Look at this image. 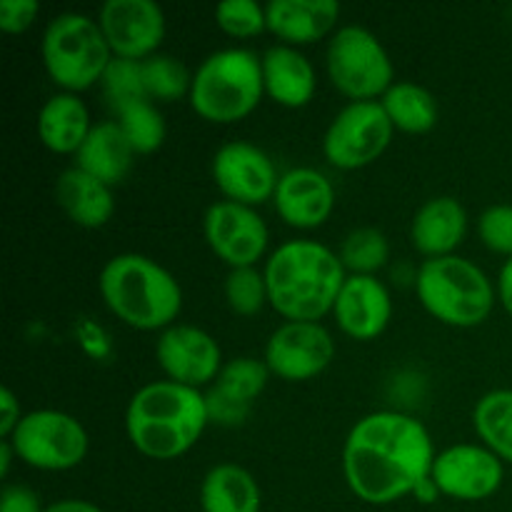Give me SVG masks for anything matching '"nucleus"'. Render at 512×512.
Segmentation results:
<instances>
[{"mask_svg":"<svg viewBox=\"0 0 512 512\" xmlns=\"http://www.w3.org/2000/svg\"><path fill=\"white\" fill-rule=\"evenodd\" d=\"M118 125L135 153H153L165 140V120L150 100H138L118 110Z\"/></svg>","mask_w":512,"mask_h":512,"instance_id":"nucleus-29","label":"nucleus"},{"mask_svg":"<svg viewBox=\"0 0 512 512\" xmlns=\"http://www.w3.org/2000/svg\"><path fill=\"white\" fill-rule=\"evenodd\" d=\"M498 290H500V303H503V308L512 315V258L505 260L503 270H500Z\"/></svg>","mask_w":512,"mask_h":512,"instance_id":"nucleus-39","label":"nucleus"},{"mask_svg":"<svg viewBox=\"0 0 512 512\" xmlns=\"http://www.w3.org/2000/svg\"><path fill=\"white\" fill-rule=\"evenodd\" d=\"M90 128L88 108L75 93L53 95L38 113L40 140L55 153H78Z\"/></svg>","mask_w":512,"mask_h":512,"instance_id":"nucleus-25","label":"nucleus"},{"mask_svg":"<svg viewBox=\"0 0 512 512\" xmlns=\"http://www.w3.org/2000/svg\"><path fill=\"white\" fill-rule=\"evenodd\" d=\"M105 305L138 330L170 328L183 305L178 280L153 258L140 253L115 255L100 270Z\"/></svg>","mask_w":512,"mask_h":512,"instance_id":"nucleus-4","label":"nucleus"},{"mask_svg":"<svg viewBox=\"0 0 512 512\" xmlns=\"http://www.w3.org/2000/svg\"><path fill=\"white\" fill-rule=\"evenodd\" d=\"M225 298L238 315L260 313L268 300V283L265 275L255 265L250 268H233L225 278Z\"/></svg>","mask_w":512,"mask_h":512,"instance_id":"nucleus-33","label":"nucleus"},{"mask_svg":"<svg viewBox=\"0 0 512 512\" xmlns=\"http://www.w3.org/2000/svg\"><path fill=\"white\" fill-rule=\"evenodd\" d=\"M55 198L60 208L83 228H100L113 218L115 200L110 185L93 178L80 168H70L60 173L55 183Z\"/></svg>","mask_w":512,"mask_h":512,"instance_id":"nucleus-24","label":"nucleus"},{"mask_svg":"<svg viewBox=\"0 0 512 512\" xmlns=\"http://www.w3.org/2000/svg\"><path fill=\"white\" fill-rule=\"evenodd\" d=\"M143 78L150 100H178L180 95L190 93V85H193V75L188 73V68L178 58L163 53L143 60Z\"/></svg>","mask_w":512,"mask_h":512,"instance_id":"nucleus-31","label":"nucleus"},{"mask_svg":"<svg viewBox=\"0 0 512 512\" xmlns=\"http://www.w3.org/2000/svg\"><path fill=\"white\" fill-rule=\"evenodd\" d=\"M20 420H23V415H20L18 398L10 388H3L0 390V435H3V440H8L15 433Z\"/></svg>","mask_w":512,"mask_h":512,"instance_id":"nucleus-38","label":"nucleus"},{"mask_svg":"<svg viewBox=\"0 0 512 512\" xmlns=\"http://www.w3.org/2000/svg\"><path fill=\"white\" fill-rule=\"evenodd\" d=\"M133 155V145L125 138L118 120H108L90 128L88 138L75 153V168L103 180L105 185H115L128 175Z\"/></svg>","mask_w":512,"mask_h":512,"instance_id":"nucleus-21","label":"nucleus"},{"mask_svg":"<svg viewBox=\"0 0 512 512\" xmlns=\"http://www.w3.org/2000/svg\"><path fill=\"white\" fill-rule=\"evenodd\" d=\"M268 300L288 320L318 323L335 308L345 280L338 253L318 240H288L265 263Z\"/></svg>","mask_w":512,"mask_h":512,"instance_id":"nucleus-2","label":"nucleus"},{"mask_svg":"<svg viewBox=\"0 0 512 512\" xmlns=\"http://www.w3.org/2000/svg\"><path fill=\"white\" fill-rule=\"evenodd\" d=\"M265 90L288 108H300L315 93V70L300 50L273 45L263 53Z\"/></svg>","mask_w":512,"mask_h":512,"instance_id":"nucleus-23","label":"nucleus"},{"mask_svg":"<svg viewBox=\"0 0 512 512\" xmlns=\"http://www.w3.org/2000/svg\"><path fill=\"white\" fill-rule=\"evenodd\" d=\"M0 512H45L35 490L25 485H5L0 495Z\"/></svg>","mask_w":512,"mask_h":512,"instance_id":"nucleus-37","label":"nucleus"},{"mask_svg":"<svg viewBox=\"0 0 512 512\" xmlns=\"http://www.w3.org/2000/svg\"><path fill=\"white\" fill-rule=\"evenodd\" d=\"M503 460L485 445H453L435 455L430 480L455 500H485L503 485Z\"/></svg>","mask_w":512,"mask_h":512,"instance_id":"nucleus-13","label":"nucleus"},{"mask_svg":"<svg viewBox=\"0 0 512 512\" xmlns=\"http://www.w3.org/2000/svg\"><path fill=\"white\" fill-rule=\"evenodd\" d=\"M38 13V0H0V28L5 33H20L33 25Z\"/></svg>","mask_w":512,"mask_h":512,"instance_id":"nucleus-36","label":"nucleus"},{"mask_svg":"<svg viewBox=\"0 0 512 512\" xmlns=\"http://www.w3.org/2000/svg\"><path fill=\"white\" fill-rule=\"evenodd\" d=\"M473 425L485 448L505 463H512V390L485 393L473 410Z\"/></svg>","mask_w":512,"mask_h":512,"instance_id":"nucleus-28","label":"nucleus"},{"mask_svg":"<svg viewBox=\"0 0 512 512\" xmlns=\"http://www.w3.org/2000/svg\"><path fill=\"white\" fill-rule=\"evenodd\" d=\"M480 240L495 253L512 258V205H490L478 220Z\"/></svg>","mask_w":512,"mask_h":512,"instance_id":"nucleus-35","label":"nucleus"},{"mask_svg":"<svg viewBox=\"0 0 512 512\" xmlns=\"http://www.w3.org/2000/svg\"><path fill=\"white\" fill-rule=\"evenodd\" d=\"M8 440L15 455L38 470H70L83 463L88 453V433L80 420L60 410L23 415Z\"/></svg>","mask_w":512,"mask_h":512,"instance_id":"nucleus-9","label":"nucleus"},{"mask_svg":"<svg viewBox=\"0 0 512 512\" xmlns=\"http://www.w3.org/2000/svg\"><path fill=\"white\" fill-rule=\"evenodd\" d=\"M155 358L173 383L200 388L218 378L220 345L205 330L195 325H170L155 343Z\"/></svg>","mask_w":512,"mask_h":512,"instance_id":"nucleus-16","label":"nucleus"},{"mask_svg":"<svg viewBox=\"0 0 512 512\" xmlns=\"http://www.w3.org/2000/svg\"><path fill=\"white\" fill-rule=\"evenodd\" d=\"M275 210L293 228H318L335 205L330 180L315 168H293L280 175L275 188Z\"/></svg>","mask_w":512,"mask_h":512,"instance_id":"nucleus-19","label":"nucleus"},{"mask_svg":"<svg viewBox=\"0 0 512 512\" xmlns=\"http://www.w3.org/2000/svg\"><path fill=\"white\" fill-rule=\"evenodd\" d=\"M465 230H468V213L460 200L438 195L425 200L418 208L410 225V238L415 248L428 258H443L453 255V250L463 243Z\"/></svg>","mask_w":512,"mask_h":512,"instance_id":"nucleus-20","label":"nucleus"},{"mask_svg":"<svg viewBox=\"0 0 512 512\" xmlns=\"http://www.w3.org/2000/svg\"><path fill=\"white\" fill-rule=\"evenodd\" d=\"M393 120L380 100H353L345 105L325 130V158L335 168L355 170L373 163L393 138Z\"/></svg>","mask_w":512,"mask_h":512,"instance_id":"nucleus-10","label":"nucleus"},{"mask_svg":"<svg viewBox=\"0 0 512 512\" xmlns=\"http://www.w3.org/2000/svg\"><path fill=\"white\" fill-rule=\"evenodd\" d=\"M208 423L205 395L173 380L143 385L130 398L125 413L130 443L153 460H173L188 453Z\"/></svg>","mask_w":512,"mask_h":512,"instance_id":"nucleus-3","label":"nucleus"},{"mask_svg":"<svg viewBox=\"0 0 512 512\" xmlns=\"http://www.w3.org/2000/svg\"><path fill=\"white\" fill-rule=\"evenodd\" d=\"M213 180L228 200L258 205L273 198L278 188V170L265 150L245 140H230L213 155Z\"/></svg>","mask_w":512,"mask_h":512,"instance_id":"nucleus-14","label":"nucleus"},{"mask_svg":"<svg viewBox=\"0 0 512 512\" xmlns=\"http://www.w3.org/2000/svg\"><path fill=\"white\" fill-rule=\"evenodd\" d=\"M200 505L203 512H260V488L245 468L220 463L200 485Z\"/></svg>","mask_w":512,"mask_h":512,"instance_id":"nucleus-26","label":"nucleus"},{"mask_svg":"<svg viewBox=\"0 0 512 512\" xmlns=\"http://www.w3.org/2000/svg\"><path fill=\"white\" fill-rule=\"evenodd\" d=\"M415 290L433 318L455 328L480 325L495 303V290L488 275L460 255L425 260L415 278Z\"/></svg>","mask_w":512,"mask_h":512,"instance_id":"nucleus-6","label":"nucleus"},{"mask_svg":"<svg viewBox=\"0 0 512 512\" xmlns=\"http://www.w3.org/2000/svg\"><path fill=\"white\" fill-rule=\"evenodd\" d=\"M335 355L333 335L320 323L288 320L270 335L265 345V365L273 375L300 383L323 373Z\"/></svg>","mask_w":512,"mask_h":512,"instance_id":"nucleus-11","label":"nucleus"},{"mask_svg":"<svg viewBox=\"0 0 512 512\" xmlns=\"http://www.w3.org/2000/svg\"><path fill=\"white\" fill-rule=\"evenodd\" d=\"M383 108L395 128L405 133H425L438 123V100L428 88L410 80H395L383 95Z\"/></svg>","mask_w":512,"mask_h":512,"instance_id":"nucleus-27","label":"nucleus"},{"mask_svg":"<svg viewBox=\"0 0 512 512\" xmlns=\"http://www.w3.org/2000/svg\"><path fill=\"white\" fill-rule=\"evenodd\" d=\"M203 230L208 245L233 268H250L268 248V225L250 205L218 200L205 210Z\"/></svg>","mask_w":512,"mask_h":512,"instance_id":"nucleus-12","label":"nucleus"},{"mask_svg":"<svg viewBox=\"0 0 512 512\" xmlns=\"http://www.w3.org/2000/svg\"><path fill=\"white\" fill-rule=\"evenodd\" d=\"M265 93L263 58L248 48H223L198 65L190 85V105L213 123L245 118Z\"/></svg>","mask_w":512,"mask_h":512,"instance_id":"nucleus-5","label":"nucleus"},{"mask_svg":"<svg viewBox=\"0 0 512 512\" xmlns=\"http://www.w3.org/2000/svg\"><path fill=\"white\" fill-rule=\"evenodd\" d=\"M433 463V440L425 425L395 410L365 415L343 448L345 480L370 505H388L415 493L430 480Z\"/></svg>","mask_w":512,"mask_h":512,"instance_id":"nucleus-1","label":"nucleus"},{"mask_svg":"<svg viewBox=\"0 0 512 512\" xmlns=\"http://www.w3.org/2000/svg\"><path fill=\"white\" fill-rule=\"evenodd\" d=\"M45 70L68 93L103 80L113 50L98 20L83 13H60L48 23L40 43Z\"/></svg>","mask_w":512,"mask_h":512,"instance_id":"nucleus-7","label":"nucleus"},{"mask_svg":"<svg viewBox=\"0 0 512 512\" xmlns=\"http://www.w3.org/2000/svg\"><path fill=\"white\" fill-rule=\"evenodd\" d=\"M103 88L108 95L110 105L118 113L120 108L138 100H150L148 90H145L143 78V60H130V58H115L110 60L108 70L103 75Z\"/></svg>","mask_w":512,"mask_h":512,"instance_id":"nucleus-32","label":"nucleus"},{"mask_svg":"<svg viewBox=\"0 0 512 512\" xmlns=\"http://www.w3.org/2000/svg\"><path fill=\"white\" fill-rule=\"evenodd\" d=\"M45 512H105L100 510L98 505L88 503V500H60V503H53Z\"/></svg>","mask_w":512,"mask_h":512,"instance_id":"nucleus-40","label":"nucleus"},{"mask_svg":"<svg viewBox=\"0 0 512 512\" xmlns=\"http://www.w3.org/2000/svg\"><path fill=\"white\" fill-rule=\"evenodd\" d=\"M340 260L353 275H373L390 258V243L378 228H355L340 245Z\"/></svg>","mask_w":512,"mask_h":512,"instance_id":"nucleus-30","label":"nucleus"},{"mask_svg":"<svg viewBox=\"0 0 512 512\" xmlns=\"http://www.w3.org/2000/svg\"><path fill=\"white\" fill-rule=\"evenodd\" d=\"M268 28L288 43H313L335 25L340 5L335 0H270L265 5Z\"/></svg>","mask_w":512,"mask_h":512,"instance_id":"nucleus-22","label":"nucleus"},{"mask_svg":"<svg viewBox=\"0 0 512 512\" xmlns=\"http://www.w3.org/2000/svg\"><path fill=\"white\" fill-rule=\"evenodd\" d=\"M328 73L335 88L353 100H375L395 83L388 50L363 25H343L330 38Z\"/></svg>","mask_w":512,"mask_h":512,"instance_id":"nucleus-8","label":"nucleus"},{"mask_svg":"<svg viewBox=\"0 0 512 512\" xmlns=\"http://www.w3.org/2000/svg\"><path fill=\"white\" fill-rule=\"evenodd\" d=\"M268 365L258 358H233L220 368L213 388L205 395L210 423L235 428L243 425L250 405L268 385Z\"/></svg>","mask_w":512,"mask_h":512,"instance_id":"nucleus-17","label":"nucleus"},{"mask_svg":"<svg viewBox=\"0 0 512 512\" xmlns=\"http://www.w3.org/2000/svg\"><path fill=\"white\" fill-rule=\"evenodd\" d=\"M98 23L115 58L145 60L165 38V15L153 0H108Z\"/></svg>","mask_w":512,"mask_h":512,"instance_id":"nucleus-15","label":"nucleus"},{"mask_svg":"<svg viewBox=\"0 0 512 512\" xmlns=\"http://www.w3.org/2000/svg\"><path fill=\"white\" fill-rule=\"evenodd\" d=\"M13 455L15 450L13 445H10V440H3V443H0V475H3V478H8L10 458H13Z\"/></svg>","mask_w":512,"mask_h":512,"instance_id":"nucleus-41","label":"nucleus"},{"mask_svg":"<svg viewBox=\"0 0 512 512\" xmlns=\"http://www.w3.org/2000/svg\"><path fill=\"white\" fill-rule=\"evenodd\" d=\"M333 313L345 335L355 340H373L388 328L393 300L375 275H348Z\"/></svg>","mask_w":512,"mask_h":512,"instance_id":"nucleus-18","label":"nucleus"},{"mask_svg":"<svg viewBox=\"0 0 512 512\" xmlns=\"http://www.w3.org/2000/svg\"><path fill=\"white\" fill-rule=\"evenodd\" d=\"M215 20L225 33L235 38H250L268 28L265 5L255 0H225L215 8Z\"/></svg>","mask_w":512,"mask_h":512,"instance_id":"nucleus-34","label":"nucleus"}]
</instances>
